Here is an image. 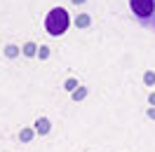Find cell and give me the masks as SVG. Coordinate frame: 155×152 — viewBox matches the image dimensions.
Instances as JSON below:
<instances>
[{"instance_id":"6da1fadb","label":"cell","mask_w":155,"mask_h":152,"mask_svg":"<svg viewBox=\"0 0 155 152\" xmlns=\"http://www.w3.org/2000/svg\"><path fill=\"white\" fill-rule=\"evenodd\" d=\"M129 10L139 26L155 30V0H129Z\"/></svg>"},{"instance_id":"7a4b0ae2","label":"cell","mask_w":155,"mask_h":152,"mask_svg":"<svg viewBox=\"0 0 155 152\" xmlns=\"http://www.w3.org/2000/svg\"><path fill=\"white\" fill-rule=\"evenodd\" d=\"M68 24H71L68 12L64 10V7H54V10L47 14V19H45V28H47L49 35H61V33H66Z\"/></svg>"},{"instance_id":"3957f363","label":"cell","mask_w":155,"mask_h":152,"mask_svg":"<svg viewBox=\"0 0 155 152\" xmlns=\"http://www.w3.org/2000/svg\"><path fill=\"white\" fill-rule=\"evenodd\" d=\"M49 129H52V124H49V119H45V117H40L38 122H35V133H40V136L49 133Z\"/></svg>"},{"instance_id":"277c9868","label":"cell","mask_w":155,"mask_h":152,"mask_svg":"<svg viewBox=\"0 0 155 152\" xmlns=\"http://www.w3.org/2000/svg\"><path fill=\"white\" fill-rule=\"evenodd\" d=\"M33 136H35V131H33V129H21V141H24V143H28Z\"/></svg>"},{"instance_id":"5b68a950","label":"cell","mask_w":155,"mask_h":152,"mask_svg":"<svg viewBox=\"0 0 155 152\" xmlns=\"http://www.w3.org/2000/svg\"><path fill=\"white\" fill-rule=\"evenodd\" d=\"M85 96H87V89H78V91H73V98H75V101L85 98Z\"/></svg>"},{"instance_id":"8992f818","label":"cell","mask_w":155,"mask_h":152,"mask_svg":"<svg viewBox=\"0 0 155 152\" xmlns=\"http://www.w3.org/2000/svg\"><path fill=\"white\" fill-rule=\"evenodd\" d=\"M143 80H146V84H155V73H150V70H148V73L143 75Z\"/></svg>"},{"instance_id":"52a82bcc","label":"cell","mask_w":155,"mask_h":152,"mask_svg":"<svg viewBox=\"0 0 155 152\" xmlns=\"http://www.w3.org/2000/svg\"><path fill=\"white\" fill-rule=\"evenodd\" d=\"M24 54L33 56V54H35V47H33V45H26V47H24Z\"/></svg>"},{"instance_id":"ba28073f","label":"cell","mask_w":155,"mask_h":152,"mask_svg":"<svg viewBox=\"0 0 155 152\" xmlns=\"http://www.w3.org/2000/svg\"><path fill=\"white\" fill-rule=\"evenodd\" d=\"M75 87H78V82H75V80H68V82H66V89H68V91H73Z\"/></svg>"},{"instance_id":"9c48e42d","label":"cell","mask_w":155,"mask_h":152,"mask_svg":"<svg viewBox=\"0 0 155 152\" xmlns=\"http://www.w3.org/2000/svg\"><path fill=\"white\" fill-rule=\"evenodd\" d=\"M148 103H150V105L155 108V94H150V96H148Z\"/></svg>"},{"instance_id":"30bf717a","label":"cell","mask_w":155,"mask_h":152,"mask_svg":"<svg viewBox=\"0 0 155 152\" xmlns=\"http://www.w3.org/2000/svg\"><path fill=\"white\" fill-rule=\"evenodd\" d=\"M148 117H150V119H155V108H150V110H148Z\"/></svg>"}]
</instances>
